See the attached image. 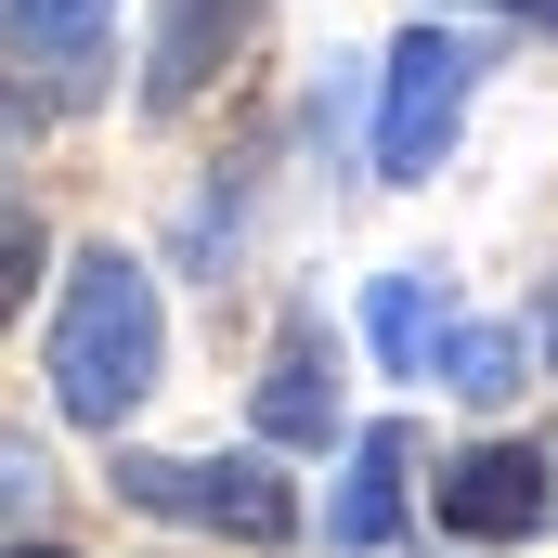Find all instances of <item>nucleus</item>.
<instances>
[{
    "instance_id": "1",
    "label": "nucleus",
    "mask_w": 558,
    "mask_h": 558,
    "mask_svg": "<svg viewBox=\"0 0 558 558\" xmlns=\"http://www.w3.org/2000/svg\"><path fill=\"white\" fill-rule=\"evenodd\" d=\"M169 364V325H156V274L131 247H92L65 299H52V403L78 428H131V403Z\"/></svg>"
},
{
    "instance_id": "2",
    "label": "nucleus",
    "mask_w": 558,
    "mask_h": 558,
    "mask_svg": "<svg viewBox=\"0 0 558 558\" xmlns=\"http://www.w3.org/2000/svg\"><path fill=\"white\" fill-rule=\"evenodd\" d=\"M118 507L182 520V533H221V546H286L299 533V494L260 454H118Z\"/></svg>"
},
{
    "instance_id": "3",
    "label": "nucleus",
    "mask_w": 558,
    "mask_h": 558,
    "mask_svg": "<svg viewBox=\"0 0 558 558\" xmlns=\"http://www.w3.org/2000/svg\"><path fill=\"white\" fill-rule=\"evenodd\" d=\"M468 78L481 52L454 26H403L390 65H377V182H428L454 156V118H468Z\"/></svg>"
},
{
    "instance_id": "4",
    "label": "nucleus",
    "mask_w": 558,
    "mask_h": 558,
    "mask_svg": "<svg viewBox=\"0 0 558 558\" xmlns=\"http://www.w3.org/2000/svg\"><path fill=\"white\" fill-rule=\"evenodd\" d=\"M105 13H118V0H0V92H13V118L92 105V78L118 65V52H105Z\"/></svg>"
},
{
    "instance_id": "5",
    "label": "nucleus",
    "mask_w": 558,
    "mask_h": 558,
    "mask_svg": "<svg viewBox=\"0 0 558 558\" xmlns=\"http://www.w3.org/2000/svg\"><path fill=\"white\" fill-rule=\"evenodd\" d=\"M546 520H558V454H533V441H481V454L441 468V533L454 546H520Z\"/></svg>"
},
{
    "instance_id": "6",
    "label": "nucleus",
    "mask_w": 558,
    "mask_h": 558,
    "mask_svg": "<svg viewBox=\"0 0 558 558\" xmlns=\"http://www.w3.org/2000/svg\"><path fill=\"white\" fill-rule=\"evenodd\" d=\"M247 26H260V0H156V26H143V118H182L247 52Z\"/></svg>"
},
{
    "instance_id": "7",
    "label": "nucleus",
    "mask_w": 558,
    "mask_h": 558,
    "mask_svg": "<svg viewBox=\"0 0 558 558\" xmlns=\"http://www.w3.org/2000/svg\"><path fill=\"white\" fill-rule=\"evenodd\" d=\"M260 441H286V454H325V441H338L325 325H286V338H274V364H260Z\"/></svg>"
},
{
    "instance_id": "8",
    "label": "nucleus",
    "mask_w": 558,
    "mask_h": 558,
    "mask_svg": "<svg viewBox=\"0 0 558 558\" xmlns=\"http://www.w3.org/2000/svg\"><path fill=\"white\" fill-rule=\"evenodd\" d=\"M403 468H416V441H403V416L351 441V481H338V507H325V533H338L351 558H377L390 533H403Z\"/></svg>"
},
{
    "instance_id": "9",
    "label": "nucleus",
    "mask_w": 558,
    "mask_h": 558,
    "mask_svg": "<svg viewBox=\"0 0 558 558\" xmlns=\"http://www.w3.org/2000/svg\"><path fill=\"white\" fill-rule=\"evenodd\" d=\"M364 338H377L390 377H428V351H441V286L428 274H377L364 286Z\"/></svg>"
},
{
    "instance_id": "10",
    "label": "nucleus",
    "mask_w": 558,
    "mask_h": 558,
    "mask_svg": "<svg viewBox=\"0 0 558 558\" xmlns=\"http://www.w3.org/2000/svg\"><path fill=\"white\" fill-rule=\"evenodd\" d=\"M520 364H533V338H520V325H441V351H428V377H441L454 403H507V390H520Z\"/></svg>"
},
{
    "instance_id": "11",
    "label": "nucleus",
    "mask_w": 558,
    "mask_h": 558,
    "mask_svg": "<svg viewBox=\"0 0 558 558\" xmlns=\"http://www.w3.org/2000/svg\"><path fill=\"white\" fill-rule=\"evenodd\" d=\"M26 286H39V221H26V208H0V325L26 312Z\"/></svg>"
},
{
    "instance_id": "12",
    "label": "nucleus",
    "mask_w": 558,
    "mask_h": 558,
    "mask_svg": "<svg viewBox=\"0 0 558 558\" xmlns=\"http://www.w3.org/2000/svg\"><path fill=\"white\" fill-rule=\"evenodd\" d=\"M39 494H52V468H39V454H26V441H0V520H26V507H39Z\"/></svg>"
},
{
    "instance_id": "13",
    "label": "nucleus",
    "mask_w": 558,
    "mask_h": 558,
    "mask_svg": "<svg viewBox=\"0 0 558 558\" xmlns=\"http://www.w3.org/2000/svg\"><path fill=\"white\" fill-rule=\"evenodd\" d=\"M0 558H78V546H52V533H13V546H0Z\"/></svg>"
},
{
    "instance_id": "14",
    "label": "nucleus",
    "mask_w": 558,
    "mask_h": 558,
    "mask_svg": "<svg viewBox=\"0 0 558 558\" xmlns=\"http://www.w3.org/2000/svg\"><path fill=\"white\" fill-rule=\"evenodd\" d=\"M533 351H546V364H558V286H546V325H533Z\"/></svg>"
},
{
    "instance_id": "15",
    "label": "nucleus",
    "mask_w": 558,
    "mask_h": 558,
    "mask_svg": "<svg viewBox=\"0 0 558 558\" xmlns=\"http://www.w3.org/2000/svg\"><path fill=\"white\" fill-rule=\"evenodd\" d=\"M507 13H520V26H558V0H507Z\"/></svg>"
},
{
    "instance_id": "16",
    "label": "nucleus",
    "mask_w": 558,
    "mask_h": 558,
    "mask_svg": "<svg viewBox=\"0 0 558 558\" xmlns=\"http://www.w3.org/2000/svg\"><path fill=\"white\" fill-rule=\"evenodd\" d=\"M0 118H13V92H0Z\"/></svg>"
}]
</instances>
